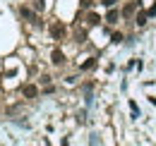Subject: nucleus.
<instances>
[{
	"mask_svg": "<svg viewBox=\"0 0 156 146\" xmlns=\"http://www.w3.org/2000/svg\"><path fill=\"white\" fill-rule=\"evenodd\" d=\"M65 34H67V29H65L62 22H53L51 24V36L53 38H65Z\"/></svg>",
	"mask_w": 156,
	"mask_h": 146,
	"instance_id": "f257e3e1",
	"label": "nucleus"
},
{
	"mask_svg": "<svg viewBox=\"0 0 156 146\" xmlns=\"http://www.w3.org/2000/svg\"><path fill=\"white\" fill-rule=\"evenodd\" d=\"M22 96H24V98H36V96H39V89H36L34 84H24V86H22Z\"/></svg>",
	"mask_w": 156,
	"mask_h": 146,
	"instance_id": "f03ea898",
	"label": "nucleus"
},
{
	"mask_svg": "<svg viewBox=\"0 0 156 146\" xmlns=\"http://www.w3.org/2000/svg\"><path fill=\"white\" fill-rule=\"evenodd\" d=\"M51 60H53L55 65H62V62H65V55H62V50H58V48H55V50L51 53Z\"/></svg>",
	"mask_w": 156,
	"mask_h": 146,
	"instance_id": "7ed1b4c3",
	"label": "nucleus"
},
{
	"mask_svg": "<svg viewBox=\"0 0 156 146\" xmlns=\"http://www.w3.org/2000/svg\"><path fill=\"white\" fill-rule=\"evenodd\" d=\"M20 12H22V17H24V19H31V22H34V24H39V19L34 17V12H31V10H29V7H22Z\"/></svg>",
	"mask_w": 156,
	"mask_h": 146,
	"instance_id": "20e7f679",
	"label": "nucleus"
},
{
	"mask_svg": "<svg viewBox=\"0 0 156 146\" xmlns=\"http://www.w3.org/2000/svg\"><path fill=\"white\" fill-rule=\"evenodd\" d=\"M87 22H89V24H91V26H96L98 22H101V17H98L96 12H89V17H87Z\"/></svg>",
	"mask_w": 156,
	"mask_h": 146,
	"instance_id": "39448f33",
	"label": "nucleus"
},
{
	"mask_svg": "<svg viewBox=\"0 0 156 146\" xmlns=\"http://www.w3.org/2000/svg\"><path fill=\"white\" fill-rule=\"evenodd\" d=\"M147 17H149L147 12H139V15H137V24H139V26H144V24H147Z\"/></svg>",
	"mask_w": 156,
	"mask_h": 146,
	"instance_id": "423d86ee",
	"label": "nucleus"
},
{
	"mask_svg": "<svg viewBox=\"0 0 156 146\" xmlns=\"http://www.w3.org/2000/svg\"><path fill=\"white\" fill-rule=\"evenodd\" d=\"M106 22H111V24H115V22H118V12H115V10H111V12H108Z\"/></svg>",
	"mask_w": 156,
	"mask_h": 146,
	"instance_id": "0eeeda50",
	"label": "nucleus"
},
{
	"mask_svg": "<svg viewBox=\"0 0 156 146\" xmlns=\"http://www.w3.org/2000/svg\"><path fill=\"white\" fill-rule=\"evenodd\" d=\"M135 2H130V5H127V7H125V10H122V15H125V17H130V15H132V12H135Z\"/></svg>",
	"mask_w": 156,
	"mask_h": 146,
	"instance_id": "6e6552de",
	"label": "nucleus"
},
{
	"mask_svg": "<svg viewBox=\"0 0 156 146\" xmlns=\"http://www.w3.org/2000/svg\"><path fill=\"white\" fill-rule=\"evenodd\" d=\"M91 67H96V60L91 57V60H87L84 65H82V70H91Z\"/></svg>",
	"mask_w": 156,
	"mask_h": 146,
	"instance_id": "1a4fd4ad",
	"label": "nucleus"
},
{
	"mask_svg": "<svg viewBox=\"0 0 156 146\" xmlns=\"http://www.w3.org/2000/svg\"><path fill=\"white\" fill-rule=\"evenodd\" d=\"M103 5H108V7H113V5H115V0H103Z\"/></svg>",
	"mask_w": 156,
	"mask_h": 146,
	"instance_id": "9d476101",
	"label": "nucleus"
}]
</instances>
